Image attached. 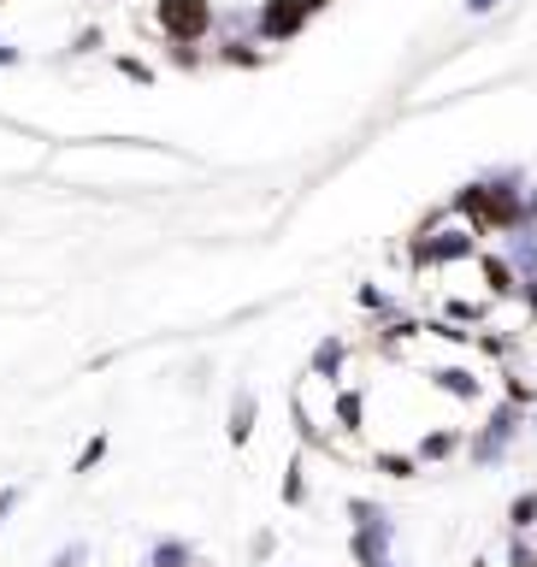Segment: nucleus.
<instances>
[{
  "label": "nucleus",
  "instance_id": "nucleus-2",
  "mask_svg": "<svg viewBox=\"0 0 537 567\" xmlns=\"http://www.w3.org/2000/svg\"><path fill=\"white\" fill-rule=\"evenodd\" d=\"M514 520H520V526H537V496H520V503H514Z\"/></svg>",
  "mask_w": 537,
  "mask_h": 567
},
{
  "label": "nucleus",
  "instance_id": "nucleus-1",
  "mask_svg": "<svg viewBox=\"0 0 537 567\" xmlns=\"http://www.w3.org/2000/svg\"><path fill=\"white\" fill-rule=\"evenodd\" d=\"M230 420H237V425H230V437L242 443V437H248V425H255V402L242 396V402H237V414H230Z\"/></svg>",
  "mask_w": 537,
  "mask_h": 567
}]
</instances>
